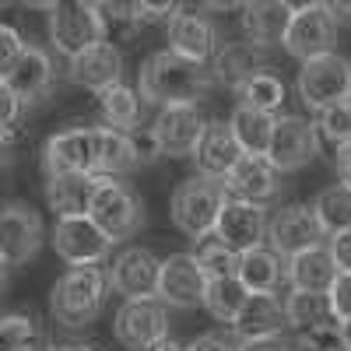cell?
<instances>
[{
  "mask_svg": "<svg viewBox=\"0 0 351 351\" xmlns=\"http://www.w3.org/2000/svg\"><path fill=\"white\" fill-rule=\"evenodd\" d=\"M49 39L53 49L64 53L67 60L92 49L95 43H106V14L102 4H49Z\"/></svg>",
  "mask_w": 351,
  "mask_h": 351,
  "instance_id": "5",
  "label": "cell"
},
{
  "mask_svg": "<svg viewBox=\"0 0 351 351\" xmlns=\"http://www.w3.org/2000/svg\"><path fill=\"white\" fill-rule=\"evenodd\" d=\"M53 60H49V53L46 49H39V46H25V53H21V60L14 64V71L8 74V88L18 95V102L21 106H28V102H36V99H43L49 88H53Z\"/></svg>",
  "mask_w": 351,
  "mask_h": 351,
  "instance_id": "22",
  "label": "cell"
},
{
  "mask_svg": "<svg viewBox=\"0 0 351 351\" xmlns=\"http://www.w3.org/2000/svg\"><path fill=\"white\" fill-rule=\"evenodd\" d=\"M239 95H243V106L278 116V109H281V102H285V84H281L278 74L263 71V74H256V77L246 81V88H243Z\"/></svg>",
  "mask_w": 351,
  "mask_h": 351,
  "instance_id": "36",
  "label": "cell"
},
{
  "mask_svg": "<svg viewBox=\"0 0 351 351\" xmlns=\"http://www.w3.org/2000/svg\"><path fill=\"white\" fill-rule=\"evenodd\" d=\"M313 215L319 221V228H324V236H341V232L351 228V190L348 186H327L324 193H319L313 204Z\"/></svg>",
  "mask_w": 351,
  "mask_h": 351,
  "instance_id": "32",
  "label": "cell"
},
{
  "mask_svg": "<svg viewBox=\"0 0 351 351\" xmlns=\"http://www.w3.org/2000/svg\"><path fill=\"white\" fill-rule=\"evenodd\" d=\"M53 250L71 267H95L99 260H106L112 243L102 236V228L88 215H77V218H56Z\"/></svg>",
  "mask_w": 351,
  "mask_h": 351,
  "instance_id": "10",
  "label": "cell"
},
{
  "mask_svg": "<svg viewBox=\"0 0 351 351\" xmlns=\"http://www.w3.org/2000/svg\"><path fill=\"white\" fill-rule=\"evenodd\" d=\"M299 95L313 112H324L327 106H337L351 99V64L337 53L306 60L299 71Z\"/></svg>",
  "mask_w": 351,
  "mask_h": 351,
  "instance_id": "9",
  "label": "cell"
},
{
  "mask_svg": "<svg viewBox=\"0 0 351 351\" xmlns=\"http://www.w3.org/2000/svg\"><path fill=\"white\" fill-rule=\"evenodd\" d=\"M239 351H299V344L285 337V334H274V337H256V341H243Z\"/></svg>",
  "mask_w": 351,
  "mask_h": 351,
  "instance_id": "45",
  "label": "cell"
},
{
  "mask_svg": "<svg viewBox=\"0 0 351 351\" xmlns=\"http://www.w3.org/2000/svg\"><path fill=\"white\" fill-rule=\"evenodd\" d=\"M92 158H95V176H120L137 169V155L130 148V137L109 127H92Z\"/></svg>",
  "mask_w": 351,
  "mask_h": 351,
  "instance_id": "29",
  "label": "cell"
},
{
  "mask_svg": "<svg viewBox=\"0 0 351 351\" xmlns=\"http://www.w3.org/2000/svg\"><path fill=\"white\" fill-rule=\"evenodd\" d=\"M291 18V4L285 0H256V4H243V32L246 43L256 49H267L271 43L285 39V28Z\"/></svg>",
  "mask_w": 351,
  "mask_h": 351,
  "instance_id": "24",
  "label": "cell"
},
{
  "mask_svg": "<svg viewBox=\"0 0 351 351\" xmlns=\"http://www.w3.org/2000/svg\"><path fill=\"white\" fill-rule=\"evenodd\" d=\"M295 344H299V351H344V330H341L337 319L330 316V319H324V324L299 330Z\"/></svg>",
  "mask_w": 351,
  "mask_h": 351,
  "instance_id": "39",
  "label": "cell"
},
{
  "mask_svg": "<svg viewBox=\"0 0 351 351\" xmlns=\"http://www.w3.org/2000/svg\"><path fill=\"white\" fill-rule=\"evenodd\" d=\"M341 330H344V351H351V319L341 324Z\"/></svg>",
  "mask_w": 351,
  "mask_h": 351,
  "instance_id": "52",
  "label": "cell"
},
{
  "mask_svg": "<svg viewBox=\"0 0 351 351\" xmlns=\"http://www.w3.org/2000/svg\"><path fill=\"white\" fill-rule=\"evenodd\" d=\"M316 152H319V134L309 120H302V116H278L271 152H267V162L278 172H295L309 165Z\"/></svg>",
  "mask_w": 351,
  "mask_h": 351,
  "instance_id": "12",
  "label": "cell"
},
{
  "mask_svg": "<svg viewBox=\"0 0 351 351\" xmlns=\"http://www.w3.org/2000/svg\"><path fill=\"white\" fill-rule=\"evenodd\" d=\"M193 260H197L204 281H218V278L236 274V253H232L218 236H208V239L193 243Z\"/></svg>",
  "mask_w": 351,
  "mask_h": 351,
  "instance_id": "35",
  "label": "cell"
},
{
  "mask_svg": "<svg viewBox=\"0 0 351 351\" xmlns=\"http://www.w3.org/2000/svg\"><path fill=\"white\" fill-rule=\"evenodd\" d=\"M158 256L152 250H144V246H130L123 250L120 256L112 260V267H109V288L112 291H120L123 302L130 299H152L155 295V288H158Z\"/></svg>",
  "mask_w": 351,
  "mask_h": 351,
  "instance_id": "16",
  "label": "cell"
},
{
  "mask_svg": "<svg viewBox=\"0 0 351 351\" xmlns=\"http://www.w3.org/2000/svg\"><path fill=\"white\" fill-rule=\"evenodd\" d=\"M330 316H334L330 295H319V291H291L288 302H285V319H288V327H295V330L316 327Z\"/></svg>",
  "mask_w": 351,
  "mask_h": 351,
  "instance_id": "34",
  "label": "cell"
},
{
  "mask_svg": "<svg viewBox=\"0 0 351 351\" xmlns=\"http://www.w3.org/2000/svg\"><path fill=\"white\" fill-rule=\"evenodd\" d=\"M285 278L291 281V291H319V295H327L337 278V267H334L330 253L324 246H316V250L291 256L285 263Z\"/></svg>",
  "mask_w": 351,
  "mask_h": 351,
  "instance_id": "28",
  "label": "cell"
},
{
  "mask_svg": "<svg viewBox=\"0 0 351 351\" xmlns=\"http://www.w3.org/2000/svg\"><path fill=\"white\" fill-rule=\"evenodd\" d=\"M148 351H186V348L176 341V337H162V341H158L155 348H148Z\"/></svg>",
  "mask_w": 351,
  "mask_h": 351,
  "instance_id": "49",
  "label": "cell"
},
{
  "mask_svg": "<svg viewBox=\"0 0 351 351\" xmlns=\"http://www.w3.org/2000/svg\"><path fill=\"white\" fill-rule=\"evenodd\" d=\"M267 211L256 208V204H246V200H236V197H225V208L218 215V225H215V236L232 250V253H250L256 246H263L267 239Z\"/></svg>",
  "mask_w": 351,
  "mask_h": 351,
  "instance_id": "11",
  "label": "cell"
},
{
  "mask_svg": "<svg viewBox=\"0 0 351 351\" xmlns=\"http://www.w3.org/2000/svg\"><path fill=\"white\" fill-rule=\"evenodd\" d=\"M95 176H49L46 180V204L56 218H77L88 215Z\"/></svg>",
  "mask_w": 351,
  "mask_h": 351,
  "instance_id": "30",
  "label": "cell"
},
{
  "mask_svg": "<svg viewBox=\"0 0 351 351\" xmlns=\"http://www.w3.org/2000/svg\"><path fill=\"white\" fill-rule=\"evenodd\" d=\"M225 186V197H236V200H246V204H271L281 190V172L267 162V158H256V155H243L232 172L221 180Z\"/></svg>",
  "mask_w": 351,
  "mask_h": 351,
  "instance_id": "17",
  "label": "cell"
},
{
  "mask_svg": "<svg viewBox=\"0 0 351 351\" xmlns=\"http://www.w3.org/2000/svg\"><path fill=\"white\" fill-rule=\"evenodd\" d=\"M109 295V278L99 267H71L49 291V313L60 327H88L102 313Z\"/></svg>",
  "mask_w": 351,
  "mask_h": 351,
  "instance_id": "2",
  "label": "cell"
},
{
  "mask_svg": "<svg viewBox=\"0 0 351 351\" xmlns=\"http://www.w3.org/2000/svg\"><path fill=\"white\" fill-rule=\"evenodd\" d=\"M204 288H208V281H204L193 253H172L169 260H162L155 295L165 302V309H169V306H172V309L204 306Z\"/></svg>",
  "mask_w": 351,
  "mask_h": 351,
  "instance_id": "13",
  "label": "cell"
},
{
  "mask_svg": "<svg viewBox=\"0 0 351 351\" xmlns=\"http://www.w3.org/2000/svg\"><path fill=\"white\" fill-rule=\"evenodd\" d=\"M204 127H208V120L200 116L197 106H169V109H158V120L152 123V130L158 137V148L169 158L193 155L200 137H204Z\"/></svg>",
  "mask_w": 351,
  "mask_h": 351,
  "instance_id": "18",
  "label": "cell"
},
{
  "mask_svg": "<svg viewBox=\"0 0 351 351\" xmlns=\"http://www.w3.org/2000/svg\"><path fill=\"white\" fill-rule=\"evenodd\" d=\"M21 109H25V106L18 102V95L11 92L8 84H0V130H14Z\"/></svg>",
  "mask_w": 351,
  "mask_h": 351,
  "instance_id": "43",
  "label": "cell"
},
{
  "mask_svg": "<svg viewBox=\"0 0 351 351\" xmlns=\"http://www.w3.org/2000/svg\"><path fill=\"white\" fill-rule=\"evenodd\" d=\"M236 341H256V337H274L285 334L288 319H285V302H278V295H250L236 324Z\"/></svg>",
  "mask_w": 351,
  "mask_h": 351,
  "instance_id": "25",
  "label": "cell"
},
{
  "mask_svg": "<svg viewBox=\"0 0 351 351\" xmlns=\"http://www.w3.org/2000/svg\"><path fill=\"white\" fill-rule=\"evenodd\" d=\"M4 285H8V267L0 263V291H4Z\"/></svg>",
  "mask_w": 351,
  "mask_h": 351,
  "instance_id": "53",
  "label": "cell"
},
{
  "mask_svg": "<svg viewBox=\"0 0 351 351\" xmlns=\"http://www.w3.org/2000/svg\"><path fill=\"white\" fill-rule=\"evenodd\" d=\"M88 218L102 228V236L109 243H123L141 232L144 208H141V197L127 183L112 180V176H95L92 200H88Z\"/></svg>",
  "mask_w": 351,
  "mask_h": 351,
  "instance_id": "3",
  "label": "cell"
},
{
  "mask_svg": "<svg viewBox=\"0 0 351 351\" xmlns=\"http://www.w3.org/2000/svg\"><path fill=\"white\" fill-rule=\"evenodd\" d=\"M0 348L14 351V348H43V330L36 324V316L28 313H8L0 316Z\"/></svg>",
  "mask_w": 351,
  "mask_h": 351,
  "instance_id": "37",
  "label": "cell"
},
{
  "mask_svg": "<svg viewBox=\"0 0 351 351\" xmlns=\"http://www.w3.org/2000/svg\"><path fill=\"white\" fill-rule=\"evenodd\" d=\"M53 351H95L92 344H60V348H53Z\"/></svg>",
  "mask_w": 351,
  "mask_h": 351,
  "instance_id": "50",
  "label": "cell"
},
{
  "mask_svg": "<svg viewBox=\"0 0 351 351\" xmlns=\"http://www.w3.org/2000/svg\"><path fill=\"white\" fill-rule=\"evenodd\" d=\"M0 351H4V348H0Z\"/></svg>",
  "mask_w": 351,
  "mask_h": 351,
  "instance_id": "54",
  "label": "cell"
},
{
  "mask_svg": "<svg viewBox=\"0 0 351 351\" xmlns=\"http://www.w3.org/2000/svg\"><path fill=\"white\" fill-rule=\"evenodd\" d=\"M215 84L211 71L204 64H190L176 53H152L141 67V81H137V95L141 102L169 109V106H197L208 88Z\"/></svg>",
  "mask_w": 351,
  "mask_h": 351,
  "instance_id": "1",
  "label": "cell"
},
{
  "mask_svg": "<svg viewBox=\"0 0 351 351\" xmlns=\"http://www.w3.org/2000/svg\"><path fill=\"white\" fill-rule=\"evenodd\" d=\"M316 134L334 141L337 148H344V144L351 141V99L337 102V106H327L324 112H316Z\"/></svg>",
  "mask_w": 351,
  "mask_h": 351,
  "instance_id": "38",
  "label": "cell"
},
{
  "mask_svg": "<svg viewBox=\"0 0 351 351\" xmlns=\"http://www.w3.org/2000/svg\"><path fill=\"white\" fill-rule=\"evenodd\" d=\"M127 137H130V148H134V155H137V165H148V162H155V158L162 155L158 137H155L152 123H141V127L130 130Z\"/></svg>",
  "mask_w": 351,
  "mask_h": 351,
  "instance_id": "41",
  "label": "cell"
},
{
  "mask_svg": "<svg viewBox=\"0 0 351 351\" xmlns=\"http://www.w3.org/2000/svg\"><path fill=\"white\" fill-rule=\"evenodd\" d=\"M169 53L183 56V60L190 64H204L208 67V60L215 56V28L211 21L197 14V11H186V8H176L172 18H169Z\"/></svg>",
  "mask_w": 351,
  "mask_h": 351,
  "instance_id": "19",
  "label": "cell"
},
{
  "mask_svg": "<svg viewBox=\"0 0 351 351\" xmlns=\"http://www.w3.org/2000/svg\"><path fill=\"white\" fill-rule=\"evenodd\" d=\"M271 232V250L278 256H299L306 250H316L324 243V228H319L316 215L309 204H291V208H281L274 215V221L267 225Z\"/></svg>",
  "mask_w": 351,
  "mask_h": 351,
  "instance_id": "15",
  "label": "cell"
},
{
  "mask_svg": "<svg viewBox=\"0 0 351 351\" xmlns=\"http://www.w3.org/2000/svg\"><path fill=\"white\" fill-rule=\"evenodd\" d=\"M43 246V218L25 200H4L0 204V263L18 267L28 263Z\"/></svg>",
  "mask_w": 351,
  "mask_h": 351,
  "instance_id": "8",
  "label": "cell"
},
{
  "mask_svg": "<svg viewBox=\"0 0 351 351\" xmlns=\"http://www.w3.org/2000/svg\"><path fill=\"white\" fill-rule=\"evenodd\" d=\"M239 158H243V152H239L236 137H232L228 123H208V127H204V137H200L197 152H193L197 172L204 176V180L221 183Z\"/></svg>",
  "mask_w": 351,
  "mask_h": 351,
  "instance_id": "21",
  "label": "cell"
},
{
  "mask_svg": "<svg viewBox=\"0 0 351 351\" xmlns=\"http://www.w3.org/2000/svg\"><path fill=\"white\" fill-rule=\"evenodd\" d=\"M120 74H123V53L116 49L112 43H95L92 49H84L81 56L71 60V84L77 88H88V92H109L112 84H120Z\"/></svg>",
  "mask_w": 351,
  "mask_h": 351,
  "instance_id": "20",
  "label": "cell"
},
{
  "mask_svg": "<svg viewBox=\"0 0 351 351\" xmlns=\"http://www.w3.org/2000/svg\"><path fill=\"white\" fill-rule=\"evenodd\" d=\"M21 53H25L21 32H18V28H11V25H0V84L8 81V74L21 60Z\"/></svg>",
  "mask_w": 351,
  "mask_h": 351,
  "instance_id": "40",
  "label": "cell"
},
{
  "mask_svg": "<svg viewBox=\"0 0 351 351\" xmlns=\"http://www.w3.org/2000/svg\"><path fill=\"white\" fill-rule=\"evenodd\" d=\"M337 176H341V186L351 190V141L337 152Z\"/></svg>",
  "mask_w": 351,
  "mask_h": 351,
  "instance_id": "47",
  "label": "cell"
},
{
  "mask_svg": "<svg viewBox=\"0 0 351 351\" xmlns=\"http://www.w3.org/2000/svg\"><path fill=\"white\" fill-rule=\"evenodd\" d=\"M285 49L299 60H316L330 56L337 46V25L327 11V4H299L291 8L288 28H285Z\"/></svg>",
  "mask_w": 351,
  "mask_h": 351,
  "instance_id": "6",
  "label": "cell"
},
{
  "mask_svg": "<svg viewBox=\"0 0 351 351\" xmlns=\"http://www.w3.org/2000/svg\"><path fill=\"white\" fill-rule=\"evenodd\" d=\"M225 208V186L215 183V180H186L176 186L172 193V204H169V215H172V225L190 236L193 243L215 236V225H218V215Z\"/></svg>",
  "mask_w": 351,
  "mask_h": 351,
  "instance_id": "4",
  "label": "cell"
},
{
  "mask_svg": "<svg viewBox=\"0 0 351 351\" xmlns=\"http://www.w3.org/2000/svg\"><path fill=\"white\" fill-rule=\"evenodd\" d=\"M327 295H330L334 319H337V324H348V319H351V274H337Z\"/></svg>",
  "mask_w": 351,
  "mask_h": 351,
  "instance_id": "42",
  "label": "cell"
},
{
  "mask_svg": "<svg viewBox=\"0 0 351 351\" xmlns=\"http://www.w3.org/2000/svg\"><path fill=\"white\" fill-rule=\"evenodd\" d=\"M274 127H278V116L250 109L243 102L236 106V112H232V120H228V130H232V137H236L239 152L243 155H256V158H267Z\"/></svg>",
  "mask_w": 351,
  "mask_h": 351,
  "instance_id": "27",
  "label": "cell"
},
{
  "mask_svg": "<svg viewBox=\"0 0 351 351\" xmlns=\"http://www.w3.org/2000/svg\"><path fill=\"white\" fill-rule=\"evenodd\" d=\"M250 299V291L239 285V278H218V281H208V288H204V306H208V313L215 319H221V324H236L243 306Z\"/></svg>",
  "mask_w": 351,
  "mask_h": 351,
  "instance_id": "33",
  "label": "cell"
},
{
  "mask_svg": "<svg viewBox=\"0 0 351 351\" xmlns=\"http://www.w3.org/2000/svg\"><path fill=\"white\" fill-rule=\"evenodd\" d=\"M11 137H14V130H0V155L8 152V144H11Z\"/></svg>",
  "mask_w": 351,
  "mask_h": 351,
  "instance_id": "51",
  "label": "cell"
},
{
  "mask_svg": "<svg viewBox=\"0 0 351 351\" xmlns=\"http://www.w3.org/2000/svg\"><path fill=\"white\" fill-rule=\"evenodd\" d=\"M236 278L250 295H274L285 278V263L274 250L256 246V250L236 256Z\"/></svg>",
  "mask_w": 351,
  "mask_h": 351,
  "instance_id": "26",
  "label": "cell"
},
{
  "mask_svg": "<svg viewBox=\"0 0 351 351\" xmlns=\"http://www.w3.org/2000/svg\"><path fill=\"white\" fill-rule=\"evenodd\" d=\"M327 253H330V260H334L337 274H351V228H348V232H341V236H334V239H330Z\"/></svg>",
  "mask_w": 351,
  "mask_h": 351,
  "instance_id": "44",
  "label": "cell"
},
{
  "mask_svg": "<svg viewBox=\"0 0 351 351\" xmlns=\"http://www.w3.org/2000/svg\"><path fill=\"white\" fill-rule=\"evenodd\" d=\"M327 11H330V18H334L337 28L341 25H351V0H330Z\"/></svg>",
  "mask_w": 351,
  "mask_h": 351,
  "instance_id": "48",
  "label": "cell"
},
{
  "mask_svg": "<svg viewBox=\"0 0 351 351\" xmlns=\"http://www.w3.org/2000/svg\"><path fill=\"white\" fill-rule=\"evenodd\" d=\"M263 74V49H256L253 43H228L215 53V67H211V77L232 92H243L246 81Z\"/></svg>",
  "mask_w": 351,
  "mask_h": 351,
  "instance_id": "23",
  "label": "cell"
},
{
  "mask_svg": "<svg viewBox=\"0 0 351 351\" xmlns=\"http://www.w3.org/2000/svg\"><path fill=\"white\" fill-rule=\"evenodd\" d=\"M186 351H239V341L228 337V334H204Z\"/></svg>",
  "mask_w": 351,
  "mask_h": 351,
  "instance_id": "46",
  "label": "cell"
},
{
  "mask_svg": "<svg viewBox=\"0 0 351 351\" xmlns=\"http://www.w3.org/2000/svg\"><path fill=\"white\" fill-rule=\"evenodd\" d=\"M112 334L127 351H148L162 337H169V309L158 295L152 299H130L116 309Z\"/></svg>",
  "mask_w": 351,
  "mask_h": 351,
  "instance_id": "7",
  "label": "cell"
},
{
  "mask_svg": "<svg viewBox=\"0 0 351 351\" xmlns=\"http://www.w3.org/2000/svg\"><path fill=\"white\" fill-rule=\"evenodd\" d=\"M99 99H102V116H106L109 130L130 134V130L141 127V95H137V88L112 84L109 92H102Z\"/></svg>",
  "mask_w": 351,
  "mask_h": 351,
  "instance_id": "31",
  "label": "cell"
},
{
  "mask_svg": "<svg viewBox=\"0 0 351 351\" xmlns=\"http://www.w3.org/2000/svg\"><path fill=\"white\" fill-rule=\"evenodd\" d=\"M43 172L49 176H95L92 127H71L43 144Z\"/></svg>",
  "mask_w": 351,
  "mask_h": 351,
  "instance_id": "14",
  "label": "cell"
}]
</instances>
